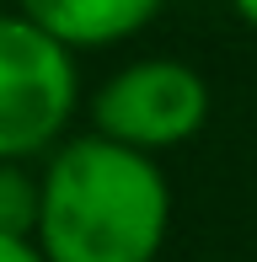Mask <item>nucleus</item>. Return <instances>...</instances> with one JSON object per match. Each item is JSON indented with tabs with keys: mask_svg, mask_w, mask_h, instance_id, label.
<instances>
[{
	"mask_svg": "<svg viewBox=\"0 0 257 262\" xmlns=\"http://www.w3.org/2000/svg\"><path fill=\"white\" fill-rule=\"evenodd\" d=\"M172 225V187L145 150L70 139L38 182V252L49 262H156Z\"/></svg>",
	"mask_w": 257,
	"mask_h": 262,
	"instance_id": "obj_1",
	"label": "nucleus"
},
{
	"mask_svg": "<svg viewBox=\"0 0 257 262\" xmlns=\"http://www.w3.org/2000/svg\"><path fill=\"white\" fill-rule=\"evenodd\" d=\"M75 107V64L32 16H0V161L38 156Z\"/></svg>",
	"mask_w": 257,
	"mask_h": 262,
	"instance_id": "obj_2",
	"label": "nucleus"
},
{
	"mask_svg": "<svg viewBox=\"0 0 257 262\" xmlns=\"http://www.w3.org/2000/svg\"><path fill=\"white\" fill-rule=\"evenodd\" d=\"M0 262H49L32 235H0Z\"/></svg>",
	"mask_w": 257,
	"mask_h": 262,
	"instance_id": "obj_6",
	"label": "nucleus"
},
{
	"mask_svg": "<svg viewBox=\"0 0 257 262\" xmlns=\"http://www.w3.org/2000/svg\"><path fill=\"white\" fill-rule=\"evenodd\" d=\"M236 11H241L247 21H252V27H257V0H236Z\"/></svg>",
	"mask_w": 257,
	"mask_h": 262,
	"instance_id": "obj_7",
	"label": "nucleus"
},
{
	"mask_svg": "<svg viewBox=\"0 0 257 262\" xmlns=\"http://www.w3.org/2000/svg\"><path fill=\"white\" fill-rule=\"evenodd\" d=\"M161 0H22V16H32L43 32L75 43V49H97V43L128 38L139 21L156 11Z\"/></svg>",
	"mask_w": 257,
	"mask_h": 262,
	"instance_id": "obj_4",
	"label": "nucleus"
},
{
	"mask_svg": "<svg viewBox=\"0 0 257 262\" xmlns=\"http://www.w3.org/2000/svg\"><path fill=\"white\" fill-rule=\"evenodd\" d=\"M38 230V182L16 161H0V235Z\"/></svg>",
	"mask_w": 257,
	"mask_h": 262,
	"instance_id": "obj_5",
	"label": "nucleus"
},
{
	"mask_svg": "<svg viewBox=\"0 0 257 262\" xmlns=\"http://www.w3.org/2000/svg\"><path fill=\"white\" fill-rule=\"evenodd\" d=\"M91 118H97L102 139H118V145L150 156V150L182 145L204 128L209 86L198 80V70L177 64V59H139L97 91Z\"/></svg>",
	"mask_w": 257,
	"mask_h": 262,
	"instance_id": "obj_3",
	"label": "nucleus"
}]
</instances>
